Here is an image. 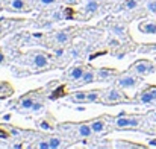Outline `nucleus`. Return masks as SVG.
<instances>
[{
    "instance_id": "obj_2",
    "label": "nucleus",
    "mask_w": 156,
    "mask_h": 149,
    "mask_svg": "<svg viewBox=\"0 0 156 149\" xmlns=\"http://www.w3.org/2000/svg\"><path fill=\"white\" fill-rule=\"evenodd\" d=\"M56 129L65 136H68L73 140H80V139H91L96 132L93 131L90 122H79V123H59L56 125Z\"/></svg>"
},
{
    "instance_id": "obj_9",
    "label": "nucleus",
    "mask_w": 156,
    "mask_h": 149,
    "mask_svg": "<svg viewBox=\"0 0 156 149\" xmlns=\"http://www.w3.org/2000/svg\"><path fill=\"white\" fill-rule=\"evenodd\" d=\"M40 93H41V91L37 90V91H29V93L23 95L20 99L17 100V111H20V113H27V111H29V113H30L34 103L40 99V98H43V96H40Z\"/></svg>"
},
{
    "instance_id": "obj_11",
    "label": "nucleus",
    "mask_w": 156,
    "mask_h": 149,
    "mask_svg": "<svg viewBox=\"0 0 156 149\" xmlns=\"http://www.w3.org/2000/svg\"><path fill=\"white\" fill-rule=\"evenodd\" d=\"M87 69H88V65H85V64H82V62L74 64V65H71V67L67 70L65 79L70 81V82H73V84H77V82L82 79V76L85 75Z\"/></svg>"
},
{
    "instance_id": "obj_20",
    "label": "nucleus",
    "mask_w": 156,
    "mask_h": 149,
    "mask_svg": "<svg viewBox=\"0 0 156 149\" xmlns=\"http://www.w3.org/2000/svg\"><path fill=\"white\" fill-rule=\"evenodd\" d=\"M143 2H144V0H123L121 8H123V9H126V11H132V9L138 8Z\"/></svg>"
},
{
    "instance_id": "obj_12",
    "label": "nucleus",
    "mask_w": 156,
    "mask_h": 149,
    "mask_svg": "<svg viewBox=\"0 0 156 149\" xmlns=\"http://www.w3.org/2000/svg\"><path fill=\"white\" fill-rule=\"evenodd\" d=\"M108 117L109 116H100V117H96V119L88 120L90 125H91V128H93V131L96 134H103V132H106V129H108V120H109Z\"/></svg>"
},
{
    "instance_id": "obj_16",
    "label": "nucleus",
    "mask_w": 156,
    "mask_h": 149,
    "mask_svg": "<svg viewBox=\"0 0 156 149\" xmlns=\"http://www.w3.org/2000/svg\"><path fill=\"white\" fill-rule=\"evenodd\" d=\"M140 32L143 34H156V21L153 20H144L138 24Z\"/></svg>"
},
{
    "instance_id": "obj_19",
    "label": "nucleus",
    "mask_w": 156,
    "mask_h": 149,
    "mask_svg": "<svg viewBox=\"0 0 156 149\" xmlns=\"http://www.w3.org/2000/svg\"><path fill=\"white\" fill-rule=\"evenodd\" d=\"M14 93V87L9 84V82H2L0 81V99L3 98H8V96H11Z\"/></svg>"
},
{
    "instance_id": "obj_3",
    "label": "nucleus",
    "mask_w": 156,
    "mask_h": 149,
    "mask_svg": "<svg viewBox=\"0 0 156 149\" xmlns=\"http://www.w3.org/2000/svg\"><path fill=\"white\" fill-rule=\"evenodd\" d=\"M100 103L103 105H114V103H123V102H133V99H130L123 88H120L118 85L114 87H108L103 88V95L99 99Z\"/></svg>"
},
{
    "instance_id": "obj_1",
    "label": "nucleus",
    "mask_w": 156,
    "mask_h": 149,
    "mask_svg": "<svg viewBox=\"0 0 156 149\" xmlns=\"http://www.w3.org/2000/svg\"><path fill=\"white\" fill-rule=\"evenodd\" d=\"M144 120H147V114H129V113H121L109 119L111 126L117 131H136L144 126Z\"/></svg>"
},
{
    "instance_id": "obj_23",
    "label": "nucleus",
    "mask_w": 156,
    "mask_h": 149,
    "mask_svg": "<svg viewBox=\"0 0 156 149\" xmlns=\"http://www.w3.org/2000/svg\"><path fill=\"white\" fill-rule=\"evenodd\" d=\"M146 9L150 14H156V0H146Z\"/></svg>"
},
{
    "instance_id": "obj_6",
    "label": "nucleus",
    "mask_w": 156,
    "mask_h": 149,
    "mask_svg": "<svg viewBox=\"0 0 156 149\" xmlns=\"http://www.w3.org/2000/svg\"><path fill=\"white\" fill-rule=\"evenodd\" d=\"M103 95V90L97 88V90H80V91H74L68 96V100L73 103H94L99 102L100 96Z\"/></svg>"
},
{
    "instance_id": "obj_8",
    "label": "nucleus",
    "mask_w": 156,
    "mask_h": 149,
    "mask_svg": "<svg viewBox=\"0 0 156 149\" xmlns=\"http://www.w3.org/2000/svg\"><path fill=\"white\" fill-rule=\"evenodd\" d=\"M133 102L143 106H152L156 105V85H147L144 87L135 98Z\"/></svg>"
},
{
    "instance_id": "obj_7",
    "label": "nucleus",
    "mask_w": 156,
    "mask_h": 149,
    "mask_svg": "<svg viewBox=\"0 0 156 149\" xmlns=\"http://www.w3.org/2000/svg\"><path fill=\"white\" fill-rule=\"evenodd\" d=\"M130 73H135L138 76H147L156 72V64L150 59H136L135 62L130 64V67L127 69Z\"/></svg>"
},
{
    "instance_id": "obj_22",
    "label": "nucleus",
    "mask_w": 156,
    "mask_h": 149,
    "mask_svg": "<svg viewBox=\"0 0 156 149\" xmlns=\"http://www.w3.org/2000/svg\"><path fill=\"white\" fill-rule=\"evenodd\" d=\"M35 8H44V6H52V5H56L59 0H32Z\"/></svg>"
},
{
    "instance_id": "obj_5",
    "label": "nucleus",
    "mask_w": 156,
    "mask_h": 149,
    "mask_svg": "<svg viewBox=\"0 0 156 149\" xmlns=\"http://www.w3.org/2000/svg\"><path fill=\"white\" fill-rule=\"evenodd\" d=\"M141 84H143V76H138L135 73H130L129 70L120 73L115 78V85H118L123 90H133V88L140 87Z\"/></svg>"
},
{
    "instance_id": "obj_13",
    "label": "nucleus",
    "mask_w": 156,
    "mask_h": 149,
    "mask_svg": "<svg viewBox=\"0 0 156 149\" xmlns=\"http://www.w3.org/2000/svg\"><path fill=\"white\" fill-rule=\"evenodd\" d=\"M96 81H97V69L88 65L85 75H83L82 79L76 84V87H83V85H87V84H93V82H96Z\"/></svg>"
},
{
    "instance_id": "obj_26",
    "label": "nucleus",
    "mask_w": 156,
    "mask_h": 149,
    "mask_svg": "<svg viewBox=\"0 0 156 149\" xmlns=\"http://www.w3.org/2000/svg\"><path fill=\"white\" fill-rule=\"evenodd\" d=\"M64 2V5H68V6H71V5H76V3H79V0H62Z\"/></svg>"
},
{
    "instance_id": "obj_17",
    "label": "nucleus",
    "mask_w": 156,
    "mask_h": 149,
    "mask_svg": "<svg viewBox=\"0 0 156 149\" xmlns=\"http://www.w3.org/2000/svg\"><path fill=\"white\" fill-rule=\"evenodd\" d=\"M47 142H49V145H50V149L64 148V146H67L65 139L61 137V136H50V137L47 139Z\"/></svg>"
},
{
    "instance_id": "obj_25",
    "label": "nucleus",
    "mask_w": 156,
    "mask_h": 149,
    "mask_svg": "<svg viewBox=\"0 0 156 149\" xmlns=\"http://www.w3.org/2000/svg\"><path fill=\"white\" fill-rule=\"evenodd\" d=\"M6 56H5V53H3V50L0 49V65H6Z\"/></svg>"
},
{
    "instance_id": "obj_10",
    "label": "nucleus",
    "mask_w": 156,
    "mask_h": 149,
    "mask_svg": "<svg viewBox=\"0 0 156 149\" xmlns=\"http://www.w3.org/2000/svg\"><path fill=\"white\" fill-rule=\"evenodd\" d=\"M35 8L32 0H8L5 5L6 11L12 12H30Z\"/></svg>"
},
{
    "instance_id": "obj_14",
    "label": "nucleus",
    "mask_w": 156,
    "mask_h": 149,
    "mask_svg": "<svg viewBox=\"0 0 156 149\" xmlns=\"http://www.w3.org/2000/svg\"><path fill=\"white\" fill-rule=\"evenodd\" d=\"M120 75L118 70L115 69H97V81H115V78Z\"/></svg>"
},
{
    "instance_id": "obj_15",
    "label": "nucleus",
    "mask_w": 156,
    "mask_h": 149,
    "mask_svg": "<svg viewBox=\"0 0 156 149\" xmlns=\"http://www.w3.org/2000/svg\"><path fill=\"white\" fill-rule=\"evenodd\" d=\"M53 41L58 44V46H61V47H64V46H67L70 41H71V32H70V29H62V31H58L55 35H53Z\"/></svg>"
},
{
    "instance_id": "obj_18",
    "label": "nucleus",
    "mask_w": 156,
    "mask_h": 149,
    "mask_svg": "<svg viewBox=\"0 0 156 149\" xmlns=\"http://www.w3.org/2000/svg\"><path fill=\"white\" fill-rule=\"evenodd\" d=\"M114 148H124V149H135V148H146L144 145H138V143H129V140H115Z\"/></svg>"
},
{
    "instance_id": "obj_24",
    "label": "nucleus",
    "mask_w": 156,
    "mask_h": 149,
    "mask_svg": "<svg viewBox=\"0 0 156 149\" xmlns=\"http://www.w3.org/2000/svg\"><path fill=\"white\" fill-rule=\"evenodd\" d=\"M147 119H149V122H152V123H156V108L147 113Z\"/></svg>"
},
{
    "instance_id": "obj_4",
    "label": "nucleus",
    "mask_w": 156,
    "mask_h": 149,
    "mask_svg": "<svg viewBox=\"0 0 156 149\" xmlns=\"http://www.w3.org/2000/svg\"><path fill=\"white\" fill-rule=\"evenodd\" d=\"M26 56H27L30 65L38 69V70H49L50 67H53L50 55L43 52V50H30L26 53Z\"/></svg>"
},
{
    "instance_id": "obj_21",
    "label": "nucleus",
    "mask_w": 156,
    "mask_h": 149,
    "mask_svg": "<svg viewBox=\"0 0 156 149\" xmlns=\"http://www.w3.org/2000/svg\"><path fill=\"white\" fill-rule=\"evenodd\" d=\"M99 8H100V5H99L97 0H88L85 3V6H83V11L88 12V14H93V12L99 11Z\"/></svg>"
}]
</instances>
